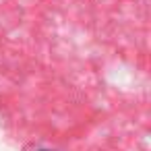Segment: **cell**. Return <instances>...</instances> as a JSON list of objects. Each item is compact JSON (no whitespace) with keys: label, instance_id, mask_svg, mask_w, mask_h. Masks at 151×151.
I'll list each match as a JSON object with an SVG mask.
<instances>
[{"label":"cell","instance_id":"1","mask_svg":"<svg viewBox=\"0 0 151 151\" xmlns=\"http://www.w3.org/2000/svg\"><path fill=\"white\" fill-rule=\"evenodd\" d=\"M37 151H54V149H37Z\"/></svg>","mask_w":151,"mask_h":151}]
</instances>
